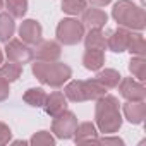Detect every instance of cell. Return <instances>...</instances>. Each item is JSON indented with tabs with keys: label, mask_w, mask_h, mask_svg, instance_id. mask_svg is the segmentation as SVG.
<instances>
[{
	"label": "cell",
	"mask_w": 146,
	"mask_h": 146,
	"mask_svg": "<svg viewBox=\"0 0 146 146\" xmlns=\"http://www.w3.org/2000/svg\"><path fill=\"white\" fill-rule=\"evenodd\" d=\"M23 100H24V103H28L29 107L43 108L45 100H46V93H45L41 88H29V90L23 95Z\"/></svg>",
	"instance_id": "obj_21"
},
{
	"label": "cell",
	"mask_w": 146,
	"mask_h": 146,
	"mask_svg": "<svg viewBox=\"0 0 146 146\" xmlns=\"http://www.w3.org/2000/svg\"><path fill=\"white\" fill-rule=\"evenodd\" d=\"M19 36L26 45H36L38 41H41L43 28L36 19H24L19 26Z\"/></svg>",
	"instance_id": "obj_10"
},
{
	"label": "cell",
	"mask_w": 146,
	"mask_h": 146,
	"mask_svg": "<svg viewBox=\"0 0 146 146\" xmlns=\"http://www.w3.org/2000/svg\"><path fill=\"white\" fill-rule=\"evenodd\" d=\"M36 48L33 50V55L36 60H45V62H55L62 55V48L58 41L53 40H41L35 45Z\"/></svg>",
	"instance_id": "obj_9"
},
{
	"label": "cell",
	"mask_w": 146,
	"mask_h": 146,
	"mask_svg": "<svg viewBox=\"0 0 146 146\" xmlns=\"http://www.w3.org/2000/svg\"><path fill=\"white\" fill-rule=\"evenodd\" d=\"M122 113H124L127 122H131L134 125L143 124L144 117H146V103H144V100L143 102H125L122 105Z\"/></svg>",
	"instance_id": "obj_13"
},
{
	"label": "cell",
	"mask_w": 146,
	"mask_h": 146,
	"mask_svg": "<svg viewBox=\"0 0 146 146\" xmlns=\"http://www.w3.org/2000/svg\"><path fill=\"white\" fill-rule=\"evenodd\" d=\"M107 21H108V16L100 7H90V9L86 7L83 12V19H81L83 26L88 29H102L105 28Z\"/></svg>",
	"instance_id": "obj_12"
},
{
	"label": "cell",
	"mask_w": 146,
	"mask_h": 146,
	"mask_svg": "<svg viewBox=\"0 0 146 146\" xmlns=\"http://www.w3.org/2000/svg\"><path fill=\"white\" fill-rule=\"evenodd\" d=\"M113 21L131 31H143L146 28V12L141 5H136L132 0H119L112 9Z\"/></svg>",
	"instance_id": "obj_3"
},
{
	"label": "cell",
	"mask_w": 146,
	"mask_h": 146,
	"mask_svg": "<svg viewBox=\"0 0 146 146\" xmlns=\"http://www.w3.org/2000/svg\"><path fill=\"white\" fill-rule=\"evenodd\" d=\"M127 52H131V55H137V57L146 55V43H144V36L141 35V31H131Z\"/></svg>",
	"instance_id": "obj_22"
},
{
	"label": "cell",
	"mask_w": 146,
	"mask_h": 146,
	"mask_svg": "<svg viewBox=\"0 0 146 146\" xmlns=\"http://www.w3.org/2000/svg\"><path fill=\"white\" fill-rule=\"evenodd\" d=\"M11 83H7L5 79L0 78V102H5L11 95V88H9Z\"/></svg>",
	"instance_id": "obj_29"
},
{
	"label": "cell",
	"mask_w": 146,
	"mask_h": 146,
	"mask_svg": "<svg viewBox=\"0 0 146 146\" xmlns=\"http://www.w3.org/2000/svg\"><path fill=\"white\" fill-rule=\"evenodd\" d=\"M57 41L60 45H78L83 36H84V26L81 21H78L76 17H64L58 24H57Z\"/></svg>",
	"instance_id": "obj_5"
},
{
	"label": "cell",
	"mask_w": 146,
	"mask_h": 146,
	"mask_svg": "<svg viewBox=\"0 0 146 146\" xmlns=\"http://www.w3.org/2000/svg\"><path fill=\"white\" fill-rule=\"evenodd\" d=\"M83 65L88 70H100L105 65V52L103 50H90L86 48L84 55H83Z\"/></svg>",
	"instance_id": "obj_16"
},
{
	"label": "cell",
	"mask_w": 146,
	"mask_h": 146,
	"mask_svg": "<svg viewBox=\"0 0 146 146\" xmlns=\"http://www.w3.org/2000/svg\"><path fill=\"white\" fill-rule=\"evenodd\" d=\"M86 2H90L93 7H105V5H108L112 0H86Z\"/></svg>",
	"instance_id": "obj_30"
},
{
	"label": "cell",
	"mask_w": 146,
	"mask_h": 146,
	"mask_svg": "<svg viewBox=\"0 0 146 146\" xmlns=\"http://www.w3.org/2000/svg\"><path fill=\"white\" fill-rule=\"evenodd\" d=\"M84 38V46L90 50H105L107 48V38L102 29H90Z\"/></svg>",
	"instance_id": "obj_19"
},
{
	"label": "cell",
	"mask_w": 146,
	"mask_h": 146,
	"mask_svg": "<svg viewBox=\"0 0 146 146\" xmlns=\"http://www.w3.org/2000/svg\"><path fill=\"white\" fill-rule=\"evenodd\" d=\"M4 4L12 17H24L28 12V0H4Z\"/></svg>",
	"instance_id": "obj_25"
},
{
	"label": "cell",
	"mask_w": 146,
	"mask_h": 146,
	"mask_svg": "<svg viewBox=\"0 0 146 146\" xmlns=\"http://www.w3.org/2000/svg\"><path fill=\"white\" fill-rule=\"evenodd\" d=\"M11 137H12V131L7 124L0 122V146H4L7 143H11Z\"/></svg>",
	"instance_id": "obj_28"
},
{
	"label": "cell",
	"mask_w": 146,
	"mask_h": 146,
	"mask_svg": "<svg viewBox=\"0 0 146 146\" xmlns=\"http://www.w3.org/2000/svg\"><path fill=\"white\" fill-rule=\"evenodd\" d=\"M76 127H78V117L69 110L53 117V122H52V132L57 139H72Z\"/></svg>",
	"instance_id": "obj_6"
},
{
	"label": "cell",
	"mask_w": 146,
	"mask_h": 146,
	"mask_svg": "<svg viewBox=\"0 0 146 146\" xmlns=\"http://www.w3.org/2000/svg\"><path fill=\"white\" fill-rule=\"evenodd\" d=\"M72 139H74V143H78V144H90V143L98 144V129H96V125L93 122L78 124Z\"/></svg>",
	"instance_id": "obj_15"
},
{
	"label": "cell",
	"mask_w": 146,
	"mask_h": 146,
	"mask_svg": "<svg viewBox=\"0 0 146 146\" xmlns=\"http://www.w3.org/2000/svg\"><path fill=\"white\" fill-rule=\"evenodd\" d=\"M4 7V0H0V9H2Z\"/></svg>",
	"instance_id": "obj_32"
},
{
	"label": "cell",
	"mask_w": 146,
	"mask_h": 146,
	"mask_svg": "<svg viewBox=\"0 0 146 146\" xmlns=\"http://www.w3.org/2000/svg\"><path fill=\"white\" fill-rule=\"evenodd\" d=\"M64 95L69 102L74 103H81V102H96L100 96L107 95V88L96 81V79H88V81H81V79H74V81H67L65 88H64Z\"/></svg>",
	"instance_id": "obj_4"
},
{
	"label": "cell",
	"mask_w": 146,
	"mask_h": 146,
	"mask_svg": "<svg viewBox=\"0 0 146 146\" xmlns=\"http://www.w3.org/2000/svg\"><path fill=\"white\" fill-rule=\"evenodd\" d=\"M95 125L103 134H115L122 127L120 103L117 96L103 95L95 105Z\"/></svg>",
	"instance_id": "obj_1"
},
{
	"label": "cell",
	"mask_w": 146,
	"mask_h": 146,
	"mask_svg": "<svg viewBox=\"0 0 146 146\" xmlns=\"http://www.w3.org/2000/svg\"><path fill=\"white\" fill-rule=\"evenodd\" d=\"M120 96L125 98L127 102H143L146 98V88L141 81L134 78H122L120 83L117 84Z\"/></svg>",
	"instance_id": "obj_8"
},
{
	"label": "cell",
	"mask_w": 146,
	"mask_h": 146,
	"mask_svg": "<svg viewBox=\"0 0 146 146\" xmlns=\"http://www.w3.org/2000/svg\"><path fill=\"white\" fill-rule=\"evenodd\" d=\"M33 76L50 88H60L72 78V69L67 64H62L58 60L55 62H45V60H35L31 64Z\"/></svg>",
	"instance_id": "obj_2"
},
{
	"label": "cell",
	"mask_w": 146,
	"mask_h": 146,
	"mask_svg": "<svg viewBox=\"0 0 146 146\" xmlns=\"http://www.w3.org/2000/svg\"><path fill=\"white\" fill-rule=\"evenodd\" d=\"M46 115H50L52 119L60 115L62 112L67 110V98L62 91H53L50 95H46V100H45V105H43Z\"/></svg>",
	"instance_id": "obj_14"
},
{
	"label": "cell",
	"mask_w": 146,
	"mask_h": 146,
	"mask_svg": "<svg viewBox=\"0 0 146 146\" xmlns=\"http://www.w3.org/2000/svg\"><path fill=\"white\" fill-rule=\"evenodd\" d=\"M62 11L69 16H79L88 7L86 0H62Z\"/></svg>",
	"instance_id": "obj_24"
},
{
	"label": "cell",
	"mask_w": 146,
	"mask_h": 146,
	"mask_svg": "<svg viewBox=\"0 0 146 146\" xmlns=\"http://www.w3.org/2000/svg\"><path fill=\"white\" fill-rule=\"evenodd\" d=\"M98 144H105V146H108V144L124 146V139H120V137H117L113 134H105L103 137H98Z\"/></svg>",
	"instance_id": "obj_27"
},
{
	"label": "cell",
	"mask_w": 146,
	"mask_h": 146,
	"mask_svg": "<svg viewBox=\"0 0 146 146\" xmlns=\"http://www.w3.org/2000/svg\"><path fill=\"white\" fill-rule=\"evenodd\" d=\"M129 72L137 81L144 83V79H146V58L134 55L131 58V62H129Z\"/></svg>",
	"instance_id": "obj_23"
},
{
	"label": "cell",
	"mask_w": 146,
	"mask_h": 146,
	"mask_svg": "<svg viewBox=\"0 0 146 146\" xmlns=\"http://www.w3.org/2000/svg\"><path fill=\"white\" fill-rule=\"evenodd\" d=\"M5 57L11 60V62H16V64H28L35 58L33 55V48L29 45H26L24 41L21 40H9L5 43Z\"/></svg>",
	"instance_id": "obj_7"
},
{
	"label": "cell",
	"mask_w": 146,
	"mask_h": 146,
	"mask_svg": "<svg viewBox=\"0 0 146 146\" xmlns=\"http://www.w3.org/2000/svg\"><path fill=\"white\" fill-rule=\"evenodd\" d=\"M14 33H16L14 17L9 12H0V41L7 43L9 40H12Z\"/></svg>",
	"instance_id": "obj_17"
},
{
	"label": "cell",
	"mask_w": 146,
	"mask_h": 146,
	"mask_svg": "<svg viewBox=\"0 0 146 146\" xmlns=\"http://www.w3.org/2000/svg\"><path fill=\"white\" fill-rule=\"evenodd\" d=\"M23 74V65L21 64H16V62H7L4 65H0V78L5 79L7 83H14L21 78Z\"/></svg>",
	"instance_id": "obj_20"
},
{
	"label": "cell",
	"mask_w": 146,
	"mask_h": 146,
	"mask_svg": "<svg viewBox=\"0 0 146 146\" xmlns=\"http://www.w3.org/2000/svg\"><path fill=\"white\" fill-rule=\"evenodd\" d=\"M98 74H96V81H100L107 90H110V88H117V84L120 83V79H122V76H120V72L119 70H115V69H100V70H96Z\"/></svg>",
	"instance_id": "obj_18"
},
{
	"label": "cell",
	"mask_w": 146,
	"mask_h": 146,
	"mask_svg": "<svg viewBox=\"0 0 146 146\" xmlns=\"http://www.w3.org/2000/svg\"><path fill=\"white\" fill-rule=\"evenodd\" d=\"M129 40H131V29H125V28L119 26L117 29H113L108 35V38H107V48L112 50L113 53L127 52Z\"/></svg>",
	"instance_id": "obj_11"
},
{
	"label": "cell",
	"mask_w": 146,
	"mask_h": 146,
	"mask_svg": "<svg viewBox=\"0 0 146 146\" xmlns=\"http://www.w3.org/2000/svg\"><path fill=\"white\" fill-rule=\"evenodd\" d=\"M2 62H4V52L0 50V65H2Z\"/></svg>",
	"instance_id": "obj_31"
},
{
	"label": "cell",
	"mask_w": 146,
	"mask_h": 146,
	"mask_svg": "<svg viewBox=\"0 0 146 146\" xmlns=\"http://www.w3.org/2000/svg\"><path fill=\"white\" fill-rule=\"evenodd\" d=\"M55 143H57V137L48 131H38L29 139V144L33 146H55Z\"/></svg>",
	"instance_id": "obj_26"
}]
</instances>
